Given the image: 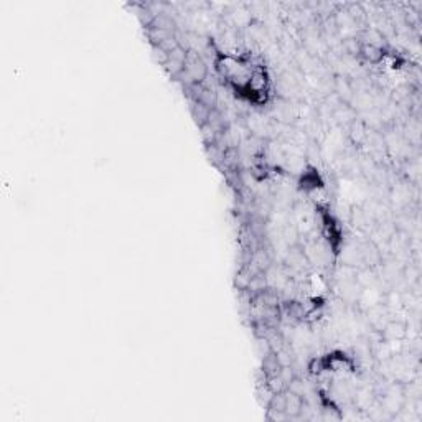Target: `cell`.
<instances>
[{"instance_id":"obj_1","label":"cell","mask_w":422,"mask_h":422,"mask_svg":"<svg viewBox=\"0 0 422 422\" xmlns=\"http://www.w3.org/2000/svg\"><path fill=\"white\" fill-rule=\"evenodd\" d=\"M185 74L190 84H201L208 76V68L205 61L198 55L195 50H187L185 66H183V73Z\"/></svg>"}]
</instances>
